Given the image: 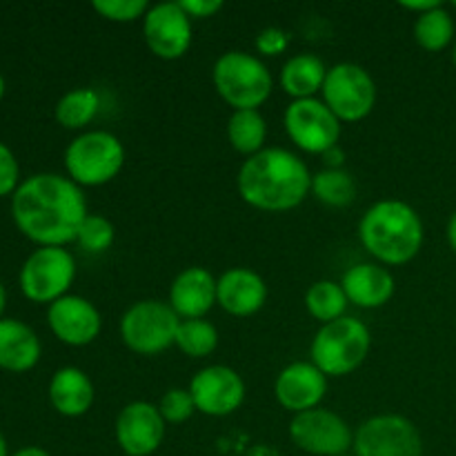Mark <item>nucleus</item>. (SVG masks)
<instances>
[{"mask_svg":"<svg viewBox=\"0 0 456 456\" xmlns=\"http://www.w3.org/2000/svg\"><path fill=\"white\" fill-rule=\"evenodd\" d=\"M12 456H52L47 452V450H43V448H36V445H29V448H22V450H18L16 454H12Z\"/></svg>","mask_w":456,"mask_h":456,"instance_id":"obj_39","label":"nucleus"},{"mask_svg":"<svg viewBox=\"0 0 456 456\" xmlns=\"http://www.w3.org/2000/svg\"><path fill=\"white\" fill-rule=\"evenodd\" d=\"M240 199L261 212H289L312 191V174L294 151L265 147L249 156L236 176Z\"/></svg>","mask_w":456,"mask_h":456,"instance_id":"obj_2","label":"nucleus"},{"mask_svg":"<svg viewBox=\"0 0 456 456\" xmlns=\"http://www.w3.org/2000/svg\"><path fill=\"white\" fill-rule=\"evenodd\" d=\"M142 36L160 61H178L191 45V18L183 12L181 3L150 4L142 18Z\"/></svg>","mask_w":456,"mask_h":456,"instance_id":"obj_14","label":"nucleus"},{"mask_svg":"<svg viewBox=\"0 0 456 456\" xmlns=\"http://www.w3.org/2000/svg\"><path fill=\"white\" fill-rule=\"evenodd\" d=\"M116 230L111 225L110 218L101 216V214H87L80 225L78 234H76V243L80 249L87 254H102L114 245Z\"/></svg>","mask_w":456,"mask_h":456,"instance_id":"obj_30","label":"nucleus"},{"mask_svg":"<svg viewBox=\"0 0 456 456\" xmlns=\"http://www.w3.org/2000/svg\"><path fill=\"white\" fill-rule=\"evenodd\" d=\"M3 96H4V78L3 74H0V101H3Z\"/></svg>","mask_w":456,"mask_h":456,"instance_id":"obj_42","label":"nucleus"},{"mask_svg":"<svg viewBox=\"0 0 456 456\" xmlns=\"http://www.w3.org/2000/svg\"><path fill=\"white\" fill-rule=\"evenodd\" d=\"M94 12L111 22H136L142 20L150 9L147 0H96Z\"/></svg>","mask_w":456,"mask_h":456,"instance_id":"obj_31","label":"nucleus"},{"mask_svg":"<svg viewBox=\"0 0 456 456\" xmlns=\"http://www.w3.org/2000/svg\"><path fill=\"white\" fill-rule=\"evenodd\" d=\"M341 288L347 301L363 310H377L395 297V276L377 263H359L343 274Z\"/></svg>","mask_w":456,"mask_h":456,"instance_id":"obj_20","label":"nucleus"},{"mask_svg":"<svg viewBox=\"0 0 456 456\" xmlns=\"http://www.w3.org/2000/svg\"><path fill=\"white\" fill-rule=\"evenodd\" d=\"M43 354L34 330L18 319H0V368L7 372H27Z\"/></svg>","mask_w":456,"mask_h":456,"instance_id":"obj_22","label":"nucleus"},{"mask_svg":"<svg viewBox=\"0 0 456 456\" xmlns=\"http://www.w3.org/2000/svg\"><path fill=\"white\" fill-rule=\"evenodd\" d=\"M125 165V147L116 134L105 129L83 132L67 145V176L78 187H101L114 181Z\"/></svg>","mask_w":456,"mask_h":456,"instance_id":"obj_6","label":"nucleus"},{"mask_svg":"<svg viewBox=\"0 0 456 456\" xmlns=\"http://www.w3.org/2000/svg\"><path fill=\"white\" fill-rule=\"evenodd\" d=\"M267 285L248 267H232L216 281V303L232 316H252L265 305Z\"/></svg>","mask_w":456,"mask_h":456,"instance_id":"obj_19","label":"nucleus"},{"mask_svg":"<svg viewBox=\"0 0 456 456\" xmlns=\"http://www.w3.org/2000/svg\"><path fill=\"white\" fill-rule=\"evenodd\" d=\"M76 279V258L65 248H38L20 267V289L29 301L49 303L69 294Z\"/></svg>","mask_w":456,"mask_h":456,"instance_id":"obj_9","label":"nucleus"},{"mask_svg":"<svg viewBox=\"0 0 456 456\" xmlns=\"http://www.w3.org/2000/svg\"><path fill=\"white\" fill-rule=\"evenodd\" d=\"M289 439L298 450L314 456H341L354 445V432L343 417L325 408L294 414Z\"/></svg>","mask_w":456,"mask_h":456,"instance_id":"obj_12","label":"nucleus"},{"mask_svg":"<svg viewBox=\"0 0 456 456\" xmlns=\"http://www.w3.org/2000/svg\"><path fill=\"white\" fill-rule=\"evenodd\" d=\"M439 0H401V7L408 9V12H414L417 16H421V13L426 12H432L435 7H439Z\"/></svg>","mask_w":456,"mask_h":456,"instance_id":"obj_36","label":"nucleus"},{"mask_svg":"<svg viewBox=\"0 0 456 456\" xmlns=\"http://www.w3.org/2000/svg\"><path fill=\"white\" fill-rule=\"evenodd\" d=\"M454 18L444 4L435 7L432 12L421 13L414 20V40L426 52L436 53L450 47L454 40Z\"/></svg>","mask_w":456,"mask_h":456,"instance_id":"obj_26","label":"nucleus"},{"mask_svg":"<svg viewBox=\"0 0 456 456\" xmlns=\"http://www.w3.org/2000/svg\"><path fill=\"white\" fill-rule=\"evenodd\" d=\"M328 67L314 53H297L283 65L279 76V83L292 101L303 98H316V94L323 89Z\"/></svg>","mask_w":456,"mask_h":456,"instance_id":"obj_23","label":"nucleus"},{"mask_svg":"<svg viewBox=\"0 0 456 456\" xmlns=\"http://www.w3.org/2000/svg\"><path fill=\"white\" fill-rule=\"evenodd\" d=\"M354 456H423V439L410 419L377 414L354 432Z\"/></svg>","mask_w":456,"mask_h":456,"instance_id":"obj_11","label":"nucleus"},{"mask_svg":"<svg viewBox=\"0 0 456 456\" xmlns=\"http://www.w3.org/2000/svg\"><path fill=\"white\" fill-rule=\"evenodd\" d=\"M328 392V377L312 361H297L279 372L274 381V396L283 410L292 414L321 408Z\"/></svg>","mask_w":456,"mask_h":456,"instance_id":"obj_17","label":"nucleus"},{"mask_svg":"<svg viewBox=\"0 0 456 456\" xmlns=\"http://www.w3.org/2000/svg\"><path fill=\"white\" fill-rule=\"evenodd\" d=\"M254 45H256V52L261 53V56L274 58L281 56V53L288 49L289 36L288 31H283L281 27H265V29L258 31Z\"/></svg>","mask_w":456,"mask_h":456,"instance_id":"obj_34","label":"nucleus"},{"mask_svg":"<svg viewBox=\"0 0 456 456\" xmlns=\"http://www.w3.org/2000/svg\"><path fill=\"white\" fill-rule=\"evenodd\" d=\"M181 319L169 303L145 298L125 310L120 319V338L125 346L141 356H154L176 346Z\"/></svg>","mask_w":456,"mask_h":456,"instance_id":"obj_7","label":"nucleus"},{"mask_svg":"<svg viewBox=\"0 0 456 456\" xmlns=\"http://www.w3.org/2000/svg\"><path fill=\"white\" fill-rule=\"evenodd\" d=\"M216 281L205 267H185L169 285V307L181 321L205 319L216 305Z\"/></svg>","mask_w":456,"mask_h":456,"instance_id":"obj_18","label":"nucleus"},{"mask_svg":"<svg viewBox=\"0 0 456 456\" xmlns=\"http://www.w3.org/2000/svg\"><path fill=\"white\" fill-rule=\"evenodd\" d=\"M87 214L83 187L61 174H34L12 196L13 223L38 248L76 243Z\"/></svg>","mask_w":456,"mask_h":456,"instance_id":"obj_1","label":"nucleus"},{"mask_svg":"<svg viewBox=\"0 0 456 456\" xmlns=\"http://www.w3.org/2000/svg\"><path fill=\"white\" fill-rule=\"evenodd\" d=\"M101 111V94L92 87H76L56 102L58 125L65 129H85Z\"/></svg>","mask_w":456,"mask_h":456,"instance_id":"obj_25","label":"nucleus"},{"mask_svg":"<svg viewBox=\"0 0 456 456\" xmlns=\"http://www.w3.org/2000/svg\"><path fill=\"white\" fill-rule=\"evenodd\" d=\"M160 417L165 419V423H172V426H178V423H185L191 414L196 412L194 399H191L190 390H183V387H172L163 395L159 403Z\"/></svg>","mask_w":456,"mask_h":456,"instance_id":"obj_32","label":"nucleus"},{"mask_svg":"<svg viewBox=\"0 0 456 456\" xmlns=\"http://www.w3.org/2000/svg\"><path fill=\"white\" fill-rule=\"evenodd\" d=\"M452 4H454V7H456V0H454V3H452Z\"/></svg>","mask_w":456,"mask_h":456,"instance_id":"obj_44","label":"nucleus"},{"mask_svg":"<svg viewBox=\"0 0 456 456\" xmlns=\"http://www.w3.org/2000/svg\"><path fill=\"white\" fill-rule=\"evenodd\" d=\"M372 347V334L363 321L343 316L321 325L310 346V359L325 377H347L363 365Z\"/></svg>","mask_w":456,"mask_h":456,"instance_id":"obj_4","label":"nucleus"},{"mask_svg":"<svg viewBox=\"0 0 456 456\" xmlns=\"http://www.w3.org/2000/svg\"><path fill=\"white\" fill-rule=\"evenodd\" d=\"M47 323L53 337L69 347H85L101 334L102 319L92 301L78 294H67L49 305Z\"/></svg>","mask_w":456,"mask_h":456,"instance_id":"obj_16","label":"nucleus"},{"mask_svg":"<svg viewBox=\"0 0 456 456\" xmlns=\"http://www.w3.org/2000/svg\"><path fill=\"white\" fill-rule=\"evenodd\" d=\"M181 7L191 20H205L214 18L223 9L221 0H181Z\"/></svg>","mask_w":456,"mask_h":456,"instance_id":"obj_35","label":"nucleus"},{"mask_svg":"<svg viewBox=\"0 0 456 456\" xmlns=\"http://www.w3.org/2000/svg\"><path fill=\"white\" fill-rule=\"evenodd\" d=\"M285 132L289 141L305 154H321L338 145L341 120L319 98L292 101L283 114Z\"/></svg>","mask_w":456,"mask_h":456,"instance_id":"obj_10","label":"nucleus"},{"mask_svg":"<svg viewBox=\"0 0 456 456\" xmlns=\"http://www.w3.org/2000/svg\"><path fill=\"white\" fill-rule=\"evenodd\" d=\"M312 194L328 208H347L356 199V183L343 167L312 174Z\"/></svg>","mask_w":456,"mask_h":456,"instance_id":"obj_28","label":"nucleus"},{"mask_svg":"<svg viewBox=\"0 0 456 456\" xmlns=\"http://www.w3.org/2000/svg\"><path fill=\"white\" fill-rule=\"evenodd\" d=\"M212 80L218 96L234 107V111L258 110L265 105L274 89V78L265 62L240 49L218 56L214 62Z\"/></svg>","mask_w":456,"mask_h":456,"instance_id":"obj_5","label":"nucleus"},{"mask_svg":"<svg viewBox=\"0 0 456 456\" xmlns=\"http://www.w3.org/2000/svg\"><path fill=\"white\" fill-rule=\"evenodd\" d=\"M359 239L365 252L381 265H405L423 248L426 227L421 216L405 200H379L359 223Z\"/></svg>","mask_w":456,"mask_h":456,"instance_id":"obj_3","label":"nucleus"},{"mask_svg":"<svg viewBox=\"0 0 456 456\" xmlns=\"http://www.w3.org/2000/svg\"><path fill=\"white\" fill-rule=\"evenodd\" d=\"M452 62H454V67H456V40H454V47H452Z\"/></svg>","mask_w":456,"mask_h":456,"instance_id":"obj_43","label":"nucleus"},{"mask_svg":"<svg viewBox=\"0 0 456 456\" xmlns=\"http://www.w3.org/2000/svg\"><path fill=\"white\" fill-rule=\"evenodd\" d=\"M445 234H448V243L450 248H452V252L456 254V212L450 216L448 221V230H445Z\"/></svg>","mask_w":456,"mask_h":456,"instance_id":"obj_38","label":"nucleus"},{"mask_svg":"<svg viewBox=\"0 0 456 456\" xmlns=\"http://www.w3.org/2000/svg\"><path fill=\"white\" fill-rule=\"evenodd\" d=\"M49 401L58 414L67 419H78L92 410L94 383L80 368L67 365L56 370L49 381Z\"/></svg>","mask_w":456,"mask_h":456,"instance_id":"obj_21","label":"nucleus"},{"mask_svg":"<svg viewBox=\"0 0 456 456\" xmlns=\"http://www.w3.org/2000/svg\"><path fill=\"white\" fill-rule=\"evenodd\" d=\"M165 419L159 405L150 401H132L116 417V444L127 456H151L163 445Z\"/></svg>","mask_w":456,"mask_h":456,"instance_id":"obj_15","label":"nucleus"},{"mask_svg":"<svg viewBox=\"0 0 456 456\" xmlns=\"http://www.w3.org/2000/svg\"><path fill=\"white\" fill-rule=\"evenodd\" d=\"M0 456H9L7 441H4V436H3V435H0Z\"/></svg>","mask_w":456,"mask_h":456,"instance_id":"obj_41","label":"nucleus"},{"mask_svg":"<svg viewBox=\"0 0 456 456\" xmlns=\"http://www.w3.org/2000/svg\"><path fill=\"white\" fill-rule=\"evenodd\" d=\"M187 390L194 399L196 412L205 417H230L243 405L248 395L243 377L227 365H208L199 370Z\"/></svg>","mask_w":456,"mask_h":456,"instance_id":"obj_13","label":"nucleus"},{"mask_svg":"<svg viewBox=\"0 0 456 456\" xmlns=\"http://www.w3.org/2000/svg\"><path fill=\"white\" fill-rule=\"evenodd\" d=\"M4 307H7V289H4L3 281H0V319H4Z\"/></svg>","mask_w":456,"mask_h":456,"instance_id":"obj_40","label":"nucleus"},{"mask_svg":"<svg viewBox=\"0 0 456 456\" xmlns=\"http://www.w3.org/2000/svg\"><path fill=\"white\" fill-rule=\"evenodd\" d=\"M321 94V101L341 123H359L368 118L377 102V85L372 76L356 62H338L330 67Z\"/></svg>","mask_w":456,"mask_h":456,"instance_id":"obj_8","label":"nucleus"},{"mask_svg":"<svg viewBox=\"0 0 456 456\" xmlns=\"http://www.w3.org/2000/svg\"><path fill=\"white\" fill-rule=\"evenodd\" d=\"M18 185H20V167H18L16 156L0 141V199L13 196Z\"/></svg>","mask_w":456,"mask_h":456,"instance_id":"obj_33","label":"nucleus"},{"mask_svg":"<svg viewBox=\"0 0 456 456\" xmlns=\"http://www.w3.org/2000/svg\"><path fill=\"white\" fill-rule=\"evenodd\" d=\"M218 346V332L209 321H181L176 332V347L190 359H205Z\"/></svg>","mask_w":456,"mask_h":456,"instance_id":"obj_29","label":"nucleus"},{"mask_svg":"<svg viewBox=\"0 0 456 456\" xmlns=\"http://www.w3.org/2000/svg\"><path fill=\"white\" fill-rule=\"evenodd\" d=\"M227 138L239 154L254 156L265 150L267 123L258 110L234 111L227 120Z\"/></svg>","mask_w":456,"mask_h":456,"instance_id":"obj_24","label":"nucleus"},{"mask_svg":"<svg viewBox=\"0 0 456 456\" xmlns=\"http://www.w3.org/2000/svg\"><path fill=\"white\" fill-rule=\"evenodd\" d=\"M323 159H325V163H328L330 169H338V167H341L343 160H346V154H343L341 147L337 145V147H332L330 151H325Z\"/></svg>","mask_w":456,"mask_h":456,"instance_id":"obj_37","label":"nucleus"},{"mask_svg":"<svg viewBox=\"0 0 456 456\" xmlns=\"http://www.w3.org/2000/svg\"><path fill=\"white\" fill-rule=\"evenodd\" d=\"M347 305H350V301H347L341 283H334V281H316L305 294L307 312L321 325L343 319Z\"/></svg>","mask_w":456,"mask_h":456,"instance_id":"obj_27","label":"nucleus"}]
</instances>
